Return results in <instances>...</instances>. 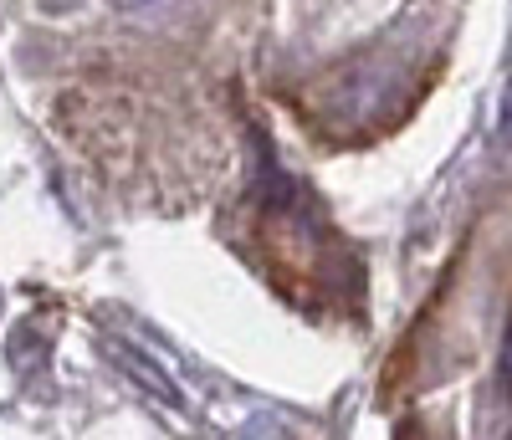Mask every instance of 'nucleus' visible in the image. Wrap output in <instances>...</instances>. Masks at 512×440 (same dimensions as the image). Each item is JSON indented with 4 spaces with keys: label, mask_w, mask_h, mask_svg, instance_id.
Listing matches in <instances>:
<instances>
[{
    "label": "nucleus",
    "mask_w": 512,
    "mask_h": 440,
    "mask_svg": "<svg viewBox=\"0 0 512 440\" xmlns=\"http://www.w3.org/2000/svg\"><path fill=\"white\" fill-rule=\"evenodd\" d=\"M113 11H123V16H144V11H159L164 0H108Z\"/></svg>",
    "instance_id": "nucleus-1"
}]
</instances>
